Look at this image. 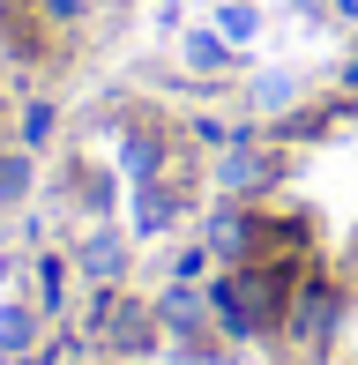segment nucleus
Listing matches in <instances>:
<instances>
[{
  "label": "nucleus",
  "mask_w": 358,
  "mask_h": 365,
  "mask_svg": "<svg viewBox=\"0 0 358 365\" xmlns=\"http://www.w3.org/2000/svg\"><path fill=\"white\" fill-rule=\"evenodd\" d=\"M97 328L112 336V351H150V336H157V328H150V313H142L135 298H120V291H105V298H97Z\"/></svg>",
  "instance_id": "1"
},
{
  "label": "nucleus",
  "mask_w": 358,
  "mask_h": 365,
  "mask_svg": "<svg viewBox=\"0 0 358 365\" xmlns=\"http://www.w3.org/2000/svg\"><path fill=\"white\" fill-rule=\"evenodd\" d=\"M329 328H336V291H329V284H306L299 298H291V336H299L306 351H321Z\"/></svg>",
  "instance_id": "2"
},
{
  "label": "nucleus",
  "mask_w": 358,
  "mask_h": 365,
  "mask_svg": "<svg viewBox=\"0 0 358 365\" xmlns=\"http://www.w3.org/2000/svg\"><path fill=\"white\" fill-rule=\"evenodd\" d=\"M269 172H276V164H269V157H262V149H254L247 135H239L232 149H224V164H217V187H224V194H254Z\"/></svg>",
  "instance_id": "3"
},
{
  "label": "nucleus",
  "mask_w": 358,
  "mask_h": 365,
  "mask_svg": "<svg viewBox=\"0 0 358 365\" xmlns=\"http://www.w3.org/2000/svg\"><path fill=\"white\" fill-rule=\"evenodd\" d=\"M30 343H38V313L23 298H0V358H30Z\"/></svg>",
  "instance_id": "4"
},
{
  "label": "nucleus",
  "mask_w": 358,
  "mask_h": 365,
  "mask_svg": "<svg viewBox=\"0 0 358 365\" xmlns=\"http://www.w3.org/2000/svg\"><path fill=\"white\" fill-rule=\"evenodd\" d=\"M187 68L194 75H224V68H239V45L224 38V30H194L187 38Z\"/></svg>",
  "instance_id": "5"
},
{
  "label": "nucleus",
  "mask_w": 358,
  "mask_h": 365,
  "mask_svg": "<svg viewBox=\"0 0 358 365\" xmlns=\"http://www.w3.org/2000/svg\"><path fill=\"white\" fill-rule=\"evenodd\" d=\"M83 269L97 276V284H120V269H127V246H120V231H97V239H83Z\"/></svg>",
  "instance_id": "6"
},
{
  "label": "nucleus",
  "mask_w": 358,
  "mask_h": 365,
  "mask_svg": "<svg viewBox=\"0 0 358 365\" xmlns=\"http://www.w3.org/2000/svg\"><path fill=\"white\" fill-rule=\"evenodd\" d=\"M30 194V149H0V209H15Z\"/></svg>",
  "instance_id": "7"
},
{
  "label": "nucleus",
  "mask_w": 358,
  "mask_h": 365,
  "mask_svg": "<svg viewBox=\"0 0 358 365\" xmlns=\"http://www.w3.org/2000/svg\"><path fill=\"white\" fill-rule=\"evenodd\" d=\"M157 157H165V142L150 135V127H135V135H127V149H120V164L135 179H157Z\"/></svg>",
  "instance_id": "8"
},
{
  "label": "nucleus",
  "mask_w": 358,
  "mask_h": 365,
  "mask_svg": "<svg viewBox=\"0 0 358 365\" xmlns=\"http://www.w3.org/2000/svg\"><path fill=\"white\" fill-rule=\"evenodd\" d=\"M217 30H224L232 45H254V30H262V15H254L247 0H217Z\"/></svg>",
  "instance_id": "9"
},
{
  "label": "nucleus",
  "mask_w": 358,
  "mask_h": 365,
  "mask_svg": "<svg viewBox=\"0 0 358 365\" xmlns=\"http://www.w3.org/2000/svg\"><path fill=\"white\" fill-rule=\"evenodd\" d=\"M142 187H150V194H142V209H135V224H142V231H165L179 202H172V194H165V179H142Z\"/></svg>",
  "instance_id": "10"
},
{
  "label": "nucleus",
  "mask_w": 358,
  "mask_h": 365,
  "mask_svg": "<svg viewBox=\"0 0 358 365\" xmlns=\"http://www.w3.org/2000/svg\"><path fill=\"white\" fill-rule=\"evenodd\" d=\"M157 321H165V328H179V336H194V321H202V298H194V291H165Z\"/></svg>",
  "instance_id": "11"
},
{
  "label": "nucleus",
  "mask_w": 358,
  "mask_h": 365,
  "mask_svg": "<svg viewBox=\"0 0 358 365\" xmlns=\"http://www.w3.org/2000/svg\"><path fill=\"white\" fill-rule=\"evenodd\" d=\"M291 97H299L291 75H262V82H254V105H291Z\"/></svg>",
  "instance_id": "12"
},
{
  "label": "nucleus",
  "mask_w": 358,
  "mask_h": 365,
  "mask_svg": "<svg viewBox=\"0 0 358 365\" xmlns=\"http://www.w3.org/2000/svg\"><path fill=\"white\" fill-rule=\"evenodd\" d=\"M23 142H30V149L53 142V105H30V112H23Z\"/></svg>",
  "instance_id": "13"
},
{
  "label": "nucleus",
  "mask_w": 358,
  "mask_h": 365,
  "mask_svg": "<svg viewBox=\"0 0 358 365\" xmlns=\"http://www.w3.org/2000/svg\"><path fill=\"white\" fill-rule=\"evenodd\" d=\"M45 15H53V23H75V15H83V0H38Z\"/></svg>",
  "instance_id": "14"
},
{
  "label": "nucleus",
  "mask_w": 358,
  "mask_h": 365,
  "mask_svg": "<svg viewBox=\"0 0 358 365\" xmlns=\"http://www.w3.org/2000/svg\"><path fill=\"white\" fill-rule=\"evenodd\" d=\"M344 82H358V53H351V68H344Z\"/></svg>",
  "instance_id": "15"
},
{
  "label": "nucleus",
  "mask_w": 358,
  "mask_h": 365,
  "mask_svg": "<svg viewBox=\"0 0 358 365\" xmlns=\"http://www.w3.org/2000/svg\"><path fill=\"white\" fill-rule=\"evenodd\" d=\"M299 8H306V15H314V8H321V0H299Z\"/></svg>",
  "instance_id": "16"
}]
</instances>
